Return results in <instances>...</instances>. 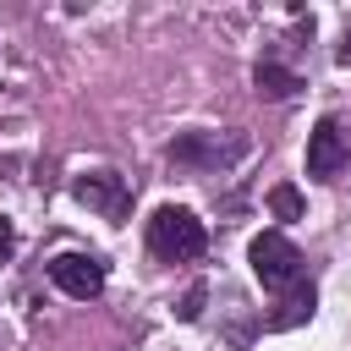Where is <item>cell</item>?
Here are the masks:
<instances>
[{
	"label": "cell",
	"mask_w": 351,
	"mask_h": 351,
	"mask_svg": "<svg viewBox=\"0 0 351 351\" xmlns=\"http://www.w3.org/2000/svg\"><path fill=\"white\" fill-rule=\"evenodd\" d=\"M269 214H274V219H302L307 203H302V192H296L291 181H280V186H269Z\"/></svg>",
	"instance_id": "8"
},
{
	"label": "cell",
	"mask_w": 351,
	"mask_h": 351,
	"mask_svg": "<svg viewBox=\"0 0 351 351\" xmlns=\"http://www.w3.org/2000/svg\"><path fill=\"white\" fill-rule=\"evenodd\" d=\"M11 252H16V225L0 219V263H11Z\"/></svg>",
	"instance_id": "10"
},
{
	"label": "cell",
	"mask_w": 351,
	"mask_h": 351,
	"mask_svg": "<svg viewBox=\"0 0 351 351\" xmlns=\"http://www.w3.org/2000/svg\"><path fill=\"white\" fill-rule=\"evenodd\" d=\"M335 66L351 71V22H346V33H340V44H335Z\"/></svg>",
	"instance_id": "11"
},
{
	"label": "cell",
	"mask_w": 351,
	"mask_h": 351,
	"mask_svg": "<svg viewBox=\"0 0 351 351\" xmlns=\"http://www.w3.org/2000/svg\"><path fill=\"white\" fill-rule=\"evenodd\" d=\"M247 263H252L258 285L280 302V313H269V318H263V329H296V324H307V318H313L318 291H313V274H307L302 247H296L285 230H263V236H252Z\"/></svg>",
	"instance_id": "1"
},
{
	"label": "cell",
	"mask_w": 351,
	"mask_h": 351,
	"mask_svg": "<svg viewBox=\"0 0 351 351\" xmlns=\"http://www.w3.org/2000/svg\"><path fill=\"white\" fill-rule=\"evenodd\" d=\"M71 197L82 208H93L99 219H110V225H126V214H132V181L115 176V170H82V176H71Z\"/></svg>",
	"instance_id": "5"
},
{
	"label": "cell",
	"mask_w": 351,
	"mask_h": 351,
	"mask_svg": "<svg viewBox=\"0 0 351 351\" xmlns=\"http://www.w3.org/2000/svg\"><path fill=\"white\" fill-rule=\"evenodd\" d=\"M252 137L247 132H214V126H197V132H181L165 143V165L170 170H192V176H219V170H236L247 159Z\"/></svg>",
	"instance_id": "2"
},
{
	"label": "cell",
	"mask_w": 351,
	"mask_h": 351,
	"mask_svg": "<svg viewBox=\"0 0 351 351\" xmlns=\"http://www.w3.org/2000/svg\"><path fill=\"white\" fill-rule=\"evenodd\" d=\"M351 170V126L340 115H318L307 132V176L313 181H340Z\"/></svg>",
	"instance_id": "4"
},
{
	"label": "cell",
	"mask_w": 351,
	"mask_h": 351,
	"mask_svg": "<svg viewBox=\"0 0 351 351\" xmlns=\"http://www.w3.org/2000/svg\"><path fill=\"white\" fill-rule=\"evenodd\" d=\"M203 296H208V285H192V291L181 296V307H176V318H181V324H197V318H203Z\"/></svg>",
	"instance_id": "9"
},
{
	"label": "cell",
	"mask_w": 351,
	"mask_h": 351,
	"mask_svg": "<svg viewBox=\"0 0 351 351\" xmlns=\"http://www.w3.org/2000/svg\"><path fill=\"white\" fill-rule=\"evenodd\" d=\"M148 252H154L159 263H192V258L208 252V230H203V219H197L192 208L159 203V208L148 214Z\"/></svg>",
	"instance_id": "3"
},
{
	"label": "cell",
	"mask_w": 351,
	"mask_h": 351,
	"mask_svg": "<svg viewBox=\"0 0 351 351\" xmlns=\"http://www.w3.org/2000/svg\"><path fill=\"white\" fill-rule=\"evenodd\" d=\"M44 269H49V280H55L66 296H77V302H93V296L104 291V258H99V252H55Z\"/></svg>",
	"instance_id": "6"
},
{
	"label": "cell",
	"mask_w": 351,
	"mask_h": 351,
	"mask_svg": "<svg viewBox=\"0 0 351 351\" xmlns=\"http://www.w3.org/2000/svg\"><path fill=\"white\" fill-rule=\"evenodd\" d=\"M252 88H258V99L285 104V99H296V93L307 88V77H302V71H291L274 49H263V55H258V66H252Z\"/></svg>",
	"instance_id": "7"
}]
</instances>
